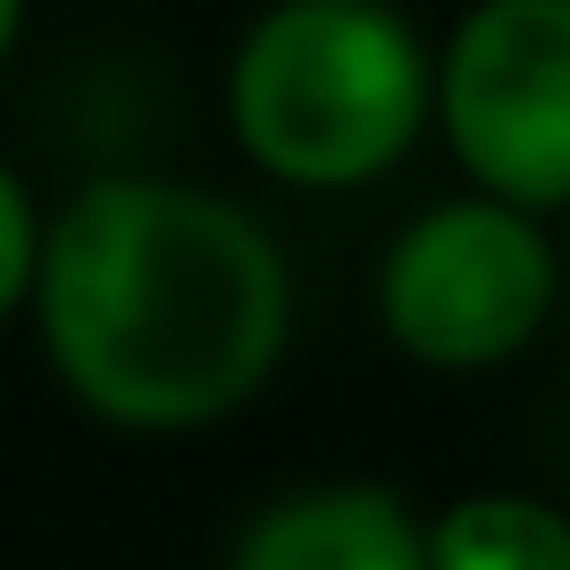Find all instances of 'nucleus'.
Masks as SVG:
<instances>
[{
	"label": "nucleus",
	"mask_w": 570,
	"mask_h": 570,
	"mask_svg": "<svg viewBox=\"0 0 570 570\" xmlns=\"http://www.w3.org/2000/svg\"><path fill=\"white\" fill-rule=\"evenodd\" d=\"M35 311L85 411L118 428H210L268 386L294 277L261 218L202 185L92 177L42 227Z\"/></svg>",
	"instance_id": "f257e3e1"
},
{
	"label": "nucleus",
	"mask_w": 570,
	"mask_h": 570,
	"mask_svg": "<svg viewBox=\"0 0 570 570\" xmlns=\"http://www.w3.org/2000/svg\"><path fill=\"white\" fill-rule=\"evenodd\" d=\"M436 59L386 0H277L227 68V126L277 185L344 194L403 160L428 126Z\"/></svg>",
	"instance_id": "f03ea898"
},
{
	"label": "nucleus",
	"mask_w": 570,
	"mask_h": 570,
	"mask_svg": "<svg viewBox=\"0 0 570 570\" xmlns=\"http://www.w3.org/2000/svg\"><path fill=\"white\" fill-rule=\"evenodd\" d=\"M553 294H562L553 235L537 227V210H512L495 194L420 210L377 268V320L428 370L512 361L553 320Z\"/></svg>",
	"instance_id": "7ed1b4c3"
},
{
	"label": "nucleus",
	"mask_w": 570,
	"mask_h": 570,
	"mask_svg": "<svg viewBox=\"0 0 570 570\" xmlns=\"http://www.w3.org/2000/svg\"><path fill=\"white\" fill-rule=\"evenodd\" d=\"M428 118L479 194L512 210L570 202V0H479L436 59Z\"/></svg>",
	"instance_id": "20e7f679"
},
{
	"label": "nucleus",
	"mask_w": 570,
	"mask_h": 570,
	"mask_svg": "<svg viewBox=\"0 0 570 570\" xmlns=\"http://www.w3.org/2000/svg\"><path fill=\"white\" fill-rule=\"evenodd\" d=\"M235 570H428V529L386 487H311L252 520Z\"/></svg>",
	"instance_id": "39448f33"
},
{
	"label": "nucleus",
	"mask_w": 570,
	"mask_h": 570,
	"mask_svg": "<svg viewBox=\"0 0 570 570\" xmlns=\"http://www.w3.org/2000/svg\"><path fill=\"white\" fill-rule=\"evenodd\" d=\"M428 570H570V512L537 495H462L428 529Z\"/></svg>",
	"instance_id": "423d86ee"
},
{
	"label": "nucleus",
	"mask_w": 570,
	"mask_h": 570,
	"mask_svg": "<svg viewBox=\"0 0 570 570\" xmlns=\"http://www.w3.org/2000/svg\"><path fill=\"white\" fill-rule=\"evenodd\" d=\"M35 261H42V218L35 194L18 185V168H0V320L35 294Z\"/></svg>",
	"instance_id": "0eeeda50"
},
{
	"label": "nucleus",
	"mask_w": 570,
	"mask_h": 570,
	"mask_svg": "<svg viewBox=\"0 0 570 570\" xmlns=\"http://www.w3.org/2000/svg\"><path fill=\"white\" fill-rule=\"evenodd\" d=\"M18 26H26V0H0V59L18 51Z\"/></svg>",
	"instance_id": "6e6552de"
},
{
	"label": "nucleus",
	"mask_w": 570,
	"mask_h": 570,
	"mask_svg": "<svg viewBox=\"0 0 570 570\" xmlns=\"http://www.w3.org/2000/svg\"><path fill=\"white\" fill-rule=\"evenodd\" d=\"M562 261H570V202H562Z\"/></svg>",
	"instance_id": "1a4fd4ad"
}]
</instances>
